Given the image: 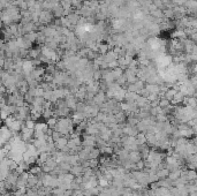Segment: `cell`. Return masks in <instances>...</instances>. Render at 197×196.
I'll use <instances>...</instances> for the list:
<instances>
[{"instance_id":"1","label":"cell","mask_w":197,"mask_h":196,"mask_svg":"<svg viewBox=\"0 0 197 196\" xmlns=\"http://www.w3.org/2000/svg\"><path fill=\"white\" fill-rule=\"evenodd\" d=\"M12 137H13V133L9 131L6 126H1L0 127V142L1 143H7Z\"/></svg>"},{"instance_id":"2","label":"cell","mask_w":197,"mask_h":196,"mask_svg":"<svg viewBox=\"0 0 197 196\" xmlns=\"http://www.w3.org/2000/svg\"><path fill=\"white\" fill-rule=\"evenodd\" d=\"M20 136H21L22 141H24L26 143H29V142H31L34 140V129L23 127L21 129V131H20Z\"/></svg>"},{"instance_id":"3","label":"cell","mask_w":197,"mask_h":196,"mask_svg":"<svg viewBox=\"0 0 197 196\" xmlns=\"http://www.w3.org/2000/svg\"><path fill=\"white\" fill-rule=\"evenodd\" d=\"M82 146H96V135H83L82 137Z\"/></svg>"},{"instance_id":"4","label":"cell","mask_w":197,"mask_h":196,"mask_svg":"<svg viewBox=\"0 0 197 196\" xmlns=\"http://www.w3.org/2000/svg\"><path fill=\"white\" fill-rule=\"evenodd\" d=\"M52 20V13L50 11H42L38 16V21L40 23H49Z\"/></svg>"},{"instance_id":"5","label":"cell","mask_w":197,"mask_h":196,"mask_svg":"<svg viewBox=\"0 0 197 196\" xmlns=\"http://www.w3.org/2000/svg\"><path fill=\"white\" fill-rule=\"evenodd\" d=\"M106 101H107V98H106V96H105V92H103V91H98L93 96V103L96 105H98V106L104 104Z\"/></svg>"},{"instance_id":"6","label":"cell","mask_w":197,"mask_h":196,"mask_svg":"<svg viewBox=\"0 0 197 196\" xmlns=\"http://www.w3.org/2000/svg\"><path fill=\"white\" fill-rule=\"evenodd\" d=\"M122 131H123V135H126V136H136L137 134H138V131L136 129V127L135 126H129V125H125V127L122 128Z\"/></svg>"},{"instance_id":"7","label":"cell","mask_w":197,"mask_h":196,"mask_svg":"<svg viewBox=\"0 0 197 196\" xmlns=\"http://www.w3.org/2000/svg\"><path fill=\"white\" fill-rule=\"evenodd\" d=\"M67 143H68V139H67L66 136H61L58 141H55V142H54V146H55V149H57V150L62 151L66 146H67Z\"/></svg>"},{"instance_id":"8","label":"cell","mask_w":197,"mask_h":196,"mask_svg":"<svg viewBox=\"0 0 197 196\" xmlns=\"http://www.w3.org/2000/svg\"><path fill=\"white\" fill-rule=\"evenodd\" d=\"M38 180H39V178H38L37 175H34V174H30V173H29V177H28V179H27L26 187L27 188H35L37 182H38Z\"/></svg>"},{"instance_id":"9","label":"cell","mask_w":197,"mask_h":196,"mask_svg":"<svg viewBox=\"0 0 197 196\" xmlns=\"http://www.w3.org/2000/svg\"><path fill=\"white\" fill-rule=\"evenodd\" d=\"M70 119L73 120L74 126L79 125L80 122H82V121L85 120V118H84V116H83V113H80V112H73V116H72Z\"/></svg>"},{"instance_id":"10","label":"cell","mask_w":197,"mask_h":196,"mask_svg":"<svg viewBox=\"0 0 197 196\" xmlns=\"http://www.w3.org/2000/svg\"><path fill=\"white\" fill-rule=\"evenodd\" d=\"M126 89H123L122 87L119 89L118 91L114 93V96H113V98L117 101V102H119V103H122L123 101H125V95H126Z\"/></svg>"},{"instance_id":"11","label":"cell","mask_w":197,"mask_h":196,"mask_svg":"<svg viewBox=\"0 0 197 196\" xmlns=\"http://www.w3.org/2000/svg\"><path fill=\"white\" fill-rule=\"evenodd\" d=\"M184 96L182 92L178 91L175 95H174V97H173V99L171 101V105H180L182 104V101H183Z\"/></svg>"},{"instance_id":"12","label":"cell","mask_w":197,"mask_h":196,"mask_svg":"<svg viewBox=\"0 0 197 196\" xmlns=\"http://www.w3.org/2000/svg\"><path fill=\"white\" fill-rule=\"evenodd\" d=\"M69 173H72L74 177H80V175H82V174H83V167H82L80 164H77V165H74V166H72V167H70Z\"/></svg>"},{"instance_id":"13","label":"cell","mask_w":197,"mask_h":196,"mask_svg":"<svg viewBox=\"0 0 197 196\" xmlns=\"http://www.w3.org/2000/svg\"><path fill=\"white\" fill-rule=\"evenodd\" d=\"M66 162H67L68 164H70L72 166H74V165H77V164H80L79 156H77V155H73V154H69V155L67 156Z\"/></svg>"},{"instance_id":"14","label":"cell","mask_w":197,"mask_h":196,"mask_svg":"<svg viewBox=\"0 0 197 196\" xmlns=\"http://www.w3.org/2000/svg\"><path fill=\"white\" fill-rule=\"evenodd\" d=\"M137 97H138V95L136 92L127 91L126 95H125V102H127V103H135V101H136Z\"/></svg>"},{"instance_id":"15","label":"cell","mask_w":197,"mask_h":196,"mask_svg":"<svg viewBox=\"0 0 197 196\" xmlns=\"http://www.w3.org/2000/svg\"><path fill=\"white\" fill-rule=\"evenodd\" d=\"M114 117H115L117 123H125V122H126V119H127V114H126L125 112L120 111V112L114 114Z\"/></svg>"},{"instance_id":"16","label":"cell","mask_w":197,"mask_h":196,"mask_svg":"<svg viewBox=\"0 0 197 196\" xmlns=\"http://www.w3.org/2000/svg\"><path fill=\"white\" fill-rule=\"evenodd\" d=\"M128 159L130 160L131 163H137L138 160H141V156H140V152L138 151H129V155H128Z\"/></svg>"},{"instance_id":"17","label":"cell","mask_w":197,"mask_h":196,"mask_svg":"<svg viewBox=\"0 0 197 196\" xmlns=\"http://www.w3.org/2000/svg\"><path fill=\"white\" fill-rule=\"evenodd\" d=\"M181 170L182 169H175V170H172L170 171V173H168V179L172 180V181H174V180H176L178 178H180V173H181Z\"/></svg>"},{"instance_id":"18","label":"cell","mask_w":197,"mask_h":196,"mask_svg":"<svg viewBox=\"0 0 197 196\" xmlns=\"http://www.w3.org/2000/svg\"><path fill=\"white\" fill-rule=\"evenodd\" d=\"M44 165L45 166H47L49 169H50V171H52V170H54L55 167H57V165H58V163H57V160L53 158V157H49V159L44 163Z\"/></svg>"},{"instance_id":"19","label":"cell","mask_w":197,"mask_h":196,"mask_svg":"<svg viewBox=\"0 0 197 196\" xmlns=\"http://www.w3.org/2000/svg\"><path fill=\"white\" fill-rule=\"evenodd\" d=\"M159 187H164V188H170L172 187V180H170L168 178H164V179H159L157 181Z\"/></svg>"},{"instance_id":"20","label":"cell","mask_w":197,"mask_h":196,"mask_svg":"<svg viewBox=\"0 0 197 196\" xmlns=\"http://www.w3.org/2000/svg\"><path fill=\"white\" fill-rule=\"evenodd\" d=\"M176 92H178V91H176L175 89H173V88H171V89H170V88H168L166 91L163 93V97H164V98H166L167 101H170V102H171L172 99H173V97H174V95H175Z\"/></svg>"},{"instance_id":"21","label":"cell","mask_w":197,"mask_h":196,"mask_svg":"<svg viewBox=\"0 0 197 196\" xmlns=\"http://www.w3.org/2000/svg\"><path fill=\"white\" fill-rule=\"evenodd\" d=\"M100 157V151L98 148H91L90 152H89V159H98Z\"/></svg>"},{"instance_id":"22","label":"cell","mask_w":197,"mask_h":196,"mask_svg":"<svg viewBox=\"0 0 197 196\" xmlns=\"http://www.w3.org/2000/svg\"><path fill=\"white\" fill-rule=\"evenodd\" d=\"M135 104L137 105V107H138V108H141V107H143L144 105L149 104V102H148V99H146L145 97L138 96V97L136 98V101H135Z\"/></svg>"},{"instance_id":"23","label":"cell","mask_w":197,"mask_h":196,"mask_svg":"<svg viewBox=\"0 0 197 196\" xmlns=\"http://www.w3.org/2000/svg\"><path fill=\"white\" fill-rule=\"evenodd\" d=\"M186 178L189 181H193V180H196L197 175H196V172L195 170H187V174H186Z\"/></svg>"},{"instance_id":"24","label":"cell","mask_w":197,"mask_h":196,"mask_svg":"<svg viewBox=\"0 0 197 196\" xmlns=\"http://www.w3.org/2000/svg\"><path fill=\"white\" fill-rule=\"evenodd\" d=\"M135 137H136V141H137L138 146H140V145H142V144L146 143V140H145V134H144V133H138V134H137Z\"/></svg>"},{"instance_id":"25","label":"cell","mask_w":197,"mask_h":196,"mask_svg":"<svg viewBox=\"0 0 197 196\" xmlns=\"http://www.w3.org/2000/svg\"><path fill=\"white\" fill-rule=\"evenodd\" d=\"M168 173H170V171L167 170V169H161V170H158L157 172H156V174H157V177L159 179L167 178V177H168Z\"/></svg>"},{"instance_id":"26","label":"cell","mask_w":197,"mask_h":196,"mask_svg":"<svg viewBox=\"0 0 197 196\" xmlns=\"http://www.w3.org/2000/svg\"><path fill=\"white\" fill-rule=\"evenodd\" d=\"M57 122H58V118H55V117H51L46 120V125H47L49 128H51V129H54Z\"/></svg>"},{"instance_id":"27","label":"cell","mask_w":197,"mask_h":196,"mask_svg":"<svg viewBox=\"0 0 197 196\" xmlns=\"http://www.w3.org/2000/svg\"><path fill=\"white\" fill-rule=\"evenodd\" d=\"M58 166L61 169V170L66 172V173H68L69 171H70V167H72V165L70 164H68L67 162H62V163H58Z\"/></svg>"},{"instance_id":"28","label":"cell","mask_w":197,"mask_h":196,"mask_svg":"<svg viewBox=\"0 0 197 196\" xmlns=\"http://www.w3.org/2000/svg\"><path fill=\"white\" fill-rule=\"evenodd\" d=\"M52 196H65V189L60 187H55L52 189Z\"/></svg>"},{"instance_id":"29","label":"cell","mask_w":197,"mask_h":196,"mask_svg":"<svg viewBox=\"0 0 197 196\" xmlns=\"http://www.w3.org/2000/svg\"><path fill=\"white\" fill-rule=\"evenodd\" d=\"M44 102H45V99H44L43 97H35V98H34V102L31 103V105H32V106H42V107H43Z\"/></svg>"},{"instance_id":"30","label":"cell","mask_w":197,"mask_h":196,"mask_svg":"<svg viewBox=\"0 0 197 196\" xmlns=\"http://www.w3.org/2000/svg\"><path fill=\"white\" fill-rule=\"evenodd\" d=\"M42 117L44 118V119H49V118L53 117V111L52 108H45V110H43V112H42Z\"/></svg>"},{"instance_id":"31","label":"cell","mask_w":197,"mask_h":196,"mask_svg":"<svg viewBox=\"0 0 197 196\" xmlns=\"http://www.w3.org/2000/svg\"><path fill=\"white\" fill-rule=\"evenodd\" d=\"M97 180H98V186L102 187V188H105V187H108V186H110V182L104 178V175L100 177V178H98Z\"/></svg>"},{"instance_id":"32","label":"cell","mask_w":197,"mask_h":196,"mask_svg":"<svg viewBox=\"0 0 197 196\" xmlns=\"http://www.w3.org/2000/svg\"><path fill=\"white\" fill-rule=\"evenodd\" d=\"M85 106H87V104H85L84 102H77L76 107H75V112L83 113V112H84V110H85Z\"/></svg>"},{"instance_id":"33","label":"cell","mask_w":197,"mask_h":196,"mask_svg":"<svg viewBox=\"0 0 197 196\" xmlns=\"http://www.w3.org/2000/svg\"><path fill=\"white\" fill-rule=\"evenodd\" d=\"M108 47H110V46H108L107 44H98V47H97V50H98L99 52L104 55L106 52H108Z\"/></svg>"},{"instance_id":"34","label":"cell","mask_w":197,"mask_h":196,"mask_svg":"<svg viewBox=\"0 0 197 196\" xmlns=\"http://www.w3.org/2000/svg\"><path fill=\"white\" fill-rule=\"evenodd\" d=\"M99 166V160L98 159H89V167L95 170Z\"/></svg>"},{"instance_id":"35","label":"cell","mask_w":197,"mask_h":196,"mask_svg":"<svg viewBox=\"0 0 197 196\" xmlns=\"http://www.w3.org/2000/svg\"><path fill=\"white\" fill-rule=\"evenodd\" d=\"M35 125H36V122H35L34 120H31V119H27L26 121H24V127H27V128L34 129V128H35Z\"/></svg>"},{"instance_id":"36","label":"cell","mask_w":197,"mask_h":196,"mask_svg":"<svg viewBox=\"0 0 197 196\" xmlns=\"http://www.w3.org/2000/svg\"><path fill=\"white\" fill-rule=\"evenodd\" d=\"M62 135L59 133V131H52V135H51V139H52V141L53 142H55V141H58L60 137H61Z\"/></svg>"},{"instance_id":"37","label":"cell","mask_w":197,"mask_h":196,"mask_svg":"<svg viewBox=\"0 0 197 196\" xmlns=\"http://www.w3.org/2000/svg\"><path fill=\"white\" fill-rule=\"evenodd\" d=\"M135 166H136V170L138 171H142L144 169V160H138L137 163H135Z\"/></svg>"},{"instance_id":"38","label":"cell","mask_w":197,"mask_h":196,"mask_svg":"<svg viewBox=\"0 0 197 196\" xmlns=\"http://www.w3.org/2000/svg\"><path fill=\"white\" fill-rule=\"evenodd\" d=\"M72 195H73V190L72 189H66L65 196H72Z\"/></svg>"},{"instance_id":"39","label":"cell","mask_w":197,"mask_h":196,"mask_svg":"<svg viewBox=\"0 0 197 196\" xmlns=\"http://www.w3.org/2000/svg\"><path fill=\"white\" fill-rule=\"evenodd\" d=\"M187 0H173V2L174 4H176V5H182V4H184Z\"/></svg>"},{"instance_id":"40","label":"cell","mask_w":197,"mask_h":196,"mask_svg":"<svg viewBox=\"0 0 197 196\" xmlns=\"http://www.w3.org/2000/svg\"><path fill=\"white\" fill-rule=\"evenodd\" d=\"M17 196H26V194H22V195H17Z\"/></svg>"},{"instance_id":"41","label":"cell","mask_w":197,"mask_h":196,"mask_svg":"<svg viewBox=\"0 0 197 196\" xmlns=\"http://www.w3.org/2000/svg\"><path fill=\"white\" fill-rule=\"evenodd\" d=\"M81 196H84V195H81Z\"/></svg>"},{"instance_id":"42","label":"cell","mask_w":197,"mask_h":196,"mask_svg":"<svg viewBox=\"0 0 197 196\" xmlns=\"http://www.w3.org/2000/svg\"><path fill=\"white\" fill-rule=\"evenodd\" d=\"M51 196H52V195H51Z\"/></svg>"}]
</instances>
